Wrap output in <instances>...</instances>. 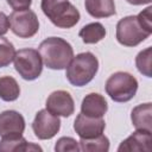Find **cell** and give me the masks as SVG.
<instances>
[{"label": "cell", "mask_w": 152, "mask_h": 152, "mask_svg": "<svg viewBox=\"0 0 152 152\" xmlns=\"http://www.w3.org/2000/svg\"><path fill=\"white\" fill-rule=\"evenodd\" d=\"M152 7H147L138 15H128L116 24V39L124 46H137L152 33Z\"/></svg>", "instance_id": "1"}, {"label": "cell", "mask_w": 152, "mask_h": 152, "mask_svg": "<svg viewBox=\"0 0 152 152\" xmlns=\"http://www.w3.org/2000/svg\"><path fill=\"white\" fill-rule=\"evenodd\" d=\"M38 52L44 64L52 70L65 69L74 57L72 46L59 37H49L44 39L39 44Z\"/></svg>", "instance_id": "2"}, {"label": "cell", "mask_w": 152, "mask_h": 152, "mask_svg": "<svg viewBox=\"0 0 152 152\" xmlns=\"http://www.w3.org/2000/svg\"><path fill=\"white\" fill-rule=\"evenodd\" d=\"M99 70V61L91 52H82L72 57L66 66L65 76L70 84L83 87L88 84Z\"/></svg>", "instance_id": "3"}, {"label": "cell", "mask_w": 152, "mask_h": 152, "mask_svg": "<svg viewBox=\"0 0 152 152\" xmlns=\"http://www.w3.org/2000/svg\"><path fill=\"white\" fill-rule=\"evenodd\" d=\"M43 13L59 28H70L80 20L78 10L69 0H42Z\"/></svg>", "instance_id": "4"}, {"label": "cell", "mask_w": 152, "mask_h": 152, "mask_svg": "<svg viewBox=\"0 0 152 152\" xmlns=\"http://www.w3.org/2000/svg\"><path fill=\"white\" fill-rule=\"evenodd\" d=\"M138 90V81L129 72L118 71L106 81V93L115 102H127L132 100Z\"/></svg>", "instance_id": "5"}, {"label": "cell", "mask_w": 152, "mask_h": 152, "mask_svg": "<svg viewBox=\"0 0 152 152\" xmlns=\"http://www.w3.org/2000/svg\"><path fill=\"white\" fill-rule=\"evenodd\" d=\"M13 61L17 72L26 81L37 80L43 71L42 57L34 49L26 48L17 51Z\"/></svg>", "instance_id": "6"}, {"label": "cell", "mask_w": 152, "mask_h": 152, "mask_svg": "<svg viewBox=\"0 0 152 152\" xmlns=\"http://www.w3.org/2000/svg\"><path fill=\"white\" fill-rule=\"evenodd\" d=\"M10 28L19 38H31L39 30L37 14L30 8L13 11L10 17Z\"/></svg>", "instance_id": "7"}, {"label": "cell", "mask_w": 152, "mask_h": 152, "mask_svg": "<svg viewBox=\"0 0 152 152\" xmlns=\"http://www.w3.org/2000/svg\"><path fill=\"white\" fill-rule=\"evenodd\" d=\"M61 128V120L57 115H53L48 109H42L36 114L32 122V129L34 135L40 140H48L53 138Z\"/></svg>", "instance_id": "8"}, {"label": "cell", "mask_w": 152, "mask_h": 152, "mask_svg": "<svg viewBox=\"0 0 152 152\" xmlns=\"http://www.w3.org/2000/svg\"><path fill=\"white\" fill-rule=\"evenodd\" d=\"M46 109L53 115L68 118L75 110L72 96L66 90H56L46 99Z\"/></svg>", "instance_id": "9"}, {"label": "cell", "mask_w": 152, "mask_h": 152, "mask_svg": "<svg viewBox=\"0 0 152 152\" xmlns=\"http://www.w3.org/2000/svg\"><path fill=\"white\" fill-rule=\"evenodd\" d=\"M106 122L102 118H91L80 113L74 122V129L81 139H91L103 133Z\"/></svg>", "instance_id": "10"}, {"label": "cell", "mask_w": 152, "mask_h": 152, "mask_svg": "<svg viewBox=\"0 0 152 152\" xmlns=\"http://www.w3.org/2000/svg\"><path fill=\"white\" fill-rule=\"evenodd\" d=\"M25 131L24 116L17 110H5L0 113V137L17 138Z\"/></svg>", "instance_id": "11"}, {"label": "cell", "mask_w": 152, "mask_h": 152, "mask_svg": "<svg viewBox=\"0 0 152 152\" xmlns=\"http://www.w3.org/2000/svg\"><path fill=\"white\" fill-rule=\"evenodd\" d=\"M152 135L148 131L137 129L127 139H125L118 147L119 152H134V151H151Z\"/></svg>", "instance_id": "12"}, {"label": "cell", "mask_w": 152, "mask_h": 152, "mask_svg": "<svg viewBox=\"0 0 152 152\" xmlns=\"http://www.w3.org/2000/svg\"><path fill=\"white\" fill-rule=\"evenodd\" d=\"M108 110L106 99L99 93H90L82 100L81 113L91 118H103Z\"/></svg>", "instance_id": "13"}, {"label": "cell", "mask_w": 152, "mask_h": 152, "mask_svg": "<svg viewBox=\"0 0 152 152\" xmlns=\"http://www.w3.org/2000/svg\"><path fill=\"white\" fill-rule=\"evenodd\" d=\"M151 114H152V104L151 102L141 103L133 108L131 113L132 124L137 129L152 132L151 124Z\"/></svg>", "instance_id": "14"}, {"label": "cell", "mask_w": 152, "mask_h": 152, "mask_svg": "<svg viewBox=\"0 0 152 152\" xmlns=\"http://www.w3.org/2000/svg\"><path fill=\"white\" fill-rule=\"evenodd\" d=\"M86 11L94 18H108L115 14L114 0H84Z\"/></svg>", "instance_id": "15"}, {"label": "cell", "mask_w": 152, "mask_h": 152, "mask_svg": "<svg viewBox=\"0 0 152 152\" xmlns=\"http://www.w3.org/2000/svg\"><path fill=\"white\" fill-rule=\"evenodd\" d=\"M0 151L1 152H18V151H42V147L31 142H27L25 138H1L0 140Z\"/></svg>", "instance_id": "16"}, {"label": "cell", "mask_w": 152, "mask_h": 152, "mask_svg": "<svg viewBox=\"0 0 152 152\" xmlns=\"http://www.w3.org/2000/svg\"><path fill=\"white\" fill-rule=\"evenodd\" d=\"M78 36L86 44H96L106 36V28L101 23H90L81 28Z\"/></svg>", "instance_id": "17"}, {"label": "cell", "mask_w": 152, "mask_h": 152, "mask_svg": "<svg viewBox=\"0 0 152 152\" xmlns=\"http://www.w3.org/2000/svg\"><path fill=\"white\" fill-rule=\"evenodd\" d=\"M20 95V87L12 76L0 77V99L6 102L15 101Z\"/></svg>", "instance_id": "18"}, {"label": "cell", "mask_w": 152, "mask_h": 152, "mask_svg": "<svg viewBox=\"0 0 152 152\" xmlns=\"http://www.w3.org/2000/svg\"><path fill=\"white\" fill-rule=\"evenodd\" d=\"M78 145L80 150L86 152H107L109 150V140L103 134L91 139H81Z\"/></svg>", "instance_id": "19"}, {"label": "cell", "mask_w": 152, "mask_h": 152, "mask_svg": "<svg viewBox=\"0 0 152 152\" xmlns=\"http://www.w3.org/2000/svg\"><path fill=\"white\" fill-rule=\"evenodd\" d=\"M151 59H152V49L147 48L140 51L135 57V65L140 74L146 77H151Z\"/></svg>", "instance_id": "20"}, {"label": "cell", "mask_w": 152, "mask_h": 152, "mask_svg": "<svg viewBox=\"0 0 152 152\" xmlns=\"http://www.w3.org/2000/svg\"><path fill=\"white\" fill-rule=\"evenodd\" d=\"M15 49L13 44L5 37H0V68H5L14 59Z\"/></svg>", "instance_id": "21"}, {"label": "cell", "mask_w": 152, "mask_h": 152, "mask_svg": "<svg viewBox=\"0 0 152 152\" xmlns=\"http://www.w3.org/2000/svg\"><path fill=\"white\" fill-rule=\"evenodd\" d=\"M55 151L56 152H68V151H72V152H77L81 151L80 150V145L78 141H76L74 138L70 137H62L57 140L56 145H55Z\"/></svg>", "instance_id": "22"}, {"label": "cell", "mask_w": 152, "mask_h": 152, "mask_svg": "<svg viewBox=\"0 0 152 152\" xmlns=\"http://www.w3.org/2000/svg\"><path fill=\"white\" fill-rule=\"evenodd\" d=\"M7 4L13 8V10H26L30 8L32 0H6Z\"/></svg>", "instance_id": "23"}, {"label": "cell", "mask_w": 152, "mask_h": 152, "mask_svg": "<svg viewBox=\"0 0 152 152\" xmlns=\"http://www.w3.org/2000/svg\"><path fill=\"white\" fill-rule=\"evenodd\" d=\"M10 28V21H8V17L0 11V37L6 34L7 31Z\"/></svg>", "instance_id": "24"}, {"label": "cell", "mask_w": 152, "mask_h": 152, "mask_svg": "<svg viewBox=\"0 0 152 152\" xmlns=\"http://www.w3.org/2000/svg\"><path fill=\"white\" fill-rule=\"evenodd\" d=\"M128 4H131V5H135V6H138V5H145V4H150L152 0H126Z\"/></svg>", "instance_id": "25"}]
</instances>
